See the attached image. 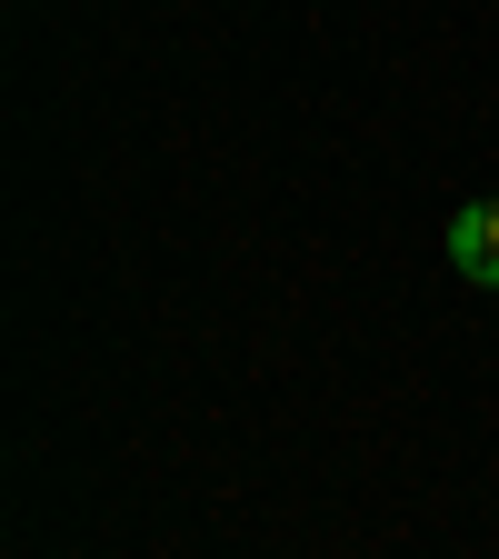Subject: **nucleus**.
Masks as SVG:
<instances>
[{
    "mask_svg": "<svg viewBox=\"0 0 499 559\" xmlns=\"http://www.w3.org/2000/svg\"><path fill=\"white\" fill-rule=\"evenodd\" d=\"M450 260H460V280L499 290V200H460V221H450Z\"/></svg>",
    "mask_w": 499,
    "mask_h": 559,
    "instance_id": "obj_1",
    "label": "nucleus"
}]
</instances>
